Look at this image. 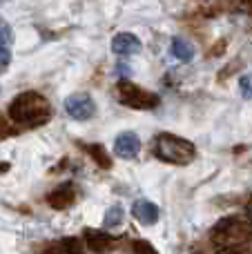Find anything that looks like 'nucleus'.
I'll return each mask as SVG.
<instances>
[{"label":"nucleus","mask_w":252,"mask_h":254,"mask_svg":"<svg viewBox=\"0 0 252 254\" xmlns=\"http://www.w3.org/2000/svg\"><path fill=\"white\" fill-rule=\"evenodd\" d=\"M7 116L20 127H38L49 121V116H52V105H49V101L43 94L25 92V94H18L11 101V105H9V110H7Z\"/></svg>","instance_id":"nucleus-1"},{"label":"nucleus","mask_w":252,"mask_h":254,"mask_svg":"<svg viewBox=\"0 0 252 254\" xmlns=\"http://www.w3.org/2000/svg\"><path fill=\"white\" fill-rule=\"evenodd\" d=\"M132 250H134V252H154V248L147 246V243H143V241H134Z\"/></svg>","instance_id":"nucleus-18"},{"label":"nucleus","mask_w":252,"mask_h":254,"mask_svg":"<svg viewBox=\"0 0 252 254\" xmlns=\"http://www.w3.org/2000/svg\"><path fill=\"white\" fill-rule=\"evenodd\" d=\"M80 147H83L85 152H87L89 156L98 163V167H103V170H110L112 167V158H110V154L105 152L103 145H98V143H80Z\"/></svg>","instance_id":"nucleus-12"},{"label":"nucleus","mask_w":252,"mask_h":254,"mask_svg":"<svg viewBox=\"0 0 252 254\" xmlns=\"http://www.w3.org/2000/svg\"><path fill=\"white\" fill-rule=\"evenodd\" d=\"M112 52L119 56H132L141 52V40L134 34H116L112 40Z\"/></svg>","instance_id":"nucleus-8"},{"label":"nucleus","mask_w":252,"mask_h":254,"mask_svg":"<svg viewBox=\"0 0 252 254\" xmlns=\"http://www.w3.org/2000/svg\"><path fill=\"white\" fill-rule=\"evenodd\" d=\"M76 201V188L71 183H63L61 188H56L54 192L47 194V203L56 210H67L69 205H74Z\"/></svg>","instance_id":"nucleus-7"},{"label":"nucleus","mask_w":252,"mask_h":254,"mask_svg":"<svg viewBox=\"0 0 252 254\" xmlns=\"http://www.w3.org/2000/svg\"><path fill=\"white\" fill-rule=\"evenodd\" d=\"M47 252H80V243L76 241V239H67V241L61 243V246L47 248Z\"/></svg>","instance_id":"nucleus-15"},{"label":"nucleus","mask_w":252,"mask_h":254,"mask_svg":"<svg viewBox=\"0 0 252 254\" xmlns=\"http://www.w3.org/2000/svg\"><path fill=\"white\" fill-rule=\"evenodd\" d=\"M246 214H248V221L252 223V198L248 201V207H246Z\"/></svg>","instance_id":"nucleus-19"},{"label":"nucleus","mask_w":252,"mask_h":254,"mask_svg":"<svg viewBox=\"0 0 252 254\" xmlns=\"http://www.w3.org/2000/svg\"><path fill=\"white\" fill-rule=\"evenodd\" d=\"M11 61V29L0 20V67H7Z\"/></svg>","instance_id":"nucleus-11"},{"label":"nucleus","mask_w":252,"mask_h":254,"mask_svg":"<svg viewBox=\"0 0 252 254\" xmlns=\"http://www.w3.org/2000/svg\"><path fill=\"white\" fill-rule=\"evenodd\" d=\"M11 134H13V129H11V125H9L7 116L0 114V138H7V136H11Z\"/></svg>","instance_id":"nucleus-17"},{"label":"nucleus","mask_w":252,"mask_h":254,"mask_svg":"<svg viewBox=\"0 0 252 254\" xmlns=\"http://www.w3.org/2000/svg\"><path fill=\"white\" fill-rule=\"evenodd\" d=\"M123 223V207L121 205H114L110 207V210L105 212V216H103V225L105 228H116V225Z\"/></svg>","instance_id":"nucleus-14"},{"label":"nucleus","mask_w":252,"mask_h":254,"mask_svg":"<svg viewBox=\"0 0 252 254\" xmlns=\"http://www.w3.org/2000/svg\"><path fill=\"white\" fill-rule=\"evenodd\" d=\"M172 54H174V58H179V61L190 63L192 56H194V49H192V45L188 43V40L174 38V40H172Z\"/></svg>","instance_id":"nucleus-13"},{"label":"nucleus","mask_w":252,"mask_h":254,"mask_svg":"<svg viewBox=\"0 0 252 254\" xmlns=\"http://www.w3.org/2000/svg\"><path fill=\"white\" fill-rule=\"evenodd\" d=\"M132 216L138 221V223L152 225V223H156V219H159V207H156L152 201L141 198V201H136L132 205Z\"/></svg>","instance_id":"nucleus-9"},{"label":"nucleus","mask_w":252,"mask_h":254,"mask_svg":"<svg viewBox=\"0 0 252 254\" xmlns=\"http://www.w3.org/2000/svg\"><path fill=\"white\" fill-rule=\"evenodd\" d=\"M116 89H119V101L123 103V105L132 107V110H154L156 105H159V96L152 92H147V89L138 87V85L129 83V80H119V85H116Z\"/></svg>","instance_id":"nucleus-4"},{"label":"nucleus","mask_w":252,"mask_h":254,"mask_svg":"<svg viewBox=\"0 0 252 254\" xmlns=\"http://www.w3.org/2000/svg\"><path fill=\"white\" fill-rule=\"evenodd\" d=\"M239 89L246 98H252V74H244L239 80Z\"/></svg>","instance_id":"nucleus-16"},{"label":"nucleus","mask_w":252,"mask_h":254,"mask_svg":"<svg viewBox=\"0 0 252 254\" xmlns=\"http://www.w3.org/2000/svg\"><path fill=\"white\" fill-rule=\"evenodd\" d=\"M154 156H159L165 163H174V165H188V163L194 161V145L190 140L181 138V136L174 134H159L154 138Z\"/></svg>","instance_id":"nucleus-2"},{"label":"nucleus","mask_w":252,"mask_h":254,"mask_svg":"<svg viewBox=\"0 0 252 254\" xmlns=\"http://www.w3.org/2000/svg\"><path fill=\"white\" fill-rule=\"evenodd\" d=\"M65 110L76 121H87L96 114V105H94L89 94H74V96H69L65 101Z\"/></svg>","instance_id":"nucleus-5"},{"label":"nucleus","mask_w":252,"mask_h":254,"mask_svg":"<svg viewBox=\"0 0 252 254\" xmlns=\"http://www.w3.org/2000/svg\"><path fill=\"white\" fill-rule=\"evenodd\" d=\"M252 239V228L239 216H230L217 223L212 230V243L221 250H235V246H244Z\"/></svg>","instance_id":"nucleus-3"},{"label":"nucleus","mask_w":252,"mask_h":254,"mask_svg":"<svg viewBox=\"0 0 252 254\" xmlns=\"http://www.w3.org/2000/svg\"><path fill=\"white\" fill-rule=\"evenodd\" d=\"M138 149H141V140H138L136 134H132V131H123V134L119 136V138L114 140V152L116 156L121 158H136Z\"/></svg>","instance_id":"nucleus-6"},{"label":"nucleus","mask_w":252,"mask_h":254,"mask_svg":"<svg viewBox=\"0 0 252 254\" xmlns=\"http://www.w3.org/2000/svg\"><path fill=\"white\" fill-rule=\"evenodd\" d=\"M85 241H87L89 250H94V252H110L116 248L114 237L103 234V232H94V230H87V232H85Z\"/></svg>","instance_id":"nucleus-10"}]
</instances>
